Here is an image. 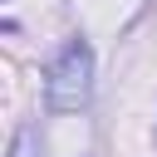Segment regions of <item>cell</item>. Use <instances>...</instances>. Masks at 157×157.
I'll list each match as a JSON object with an SVG mask.
<instances>
[{"label": "cell", "instance_id": "obj_2", "mask_svg": "<svg viewBox=\"0 0 157 157\" xmlns=\"http://www.w3.org/2000/svg\"><path fill=\"white\" fill-rule=\"evenodd\" d=\"M10 157H44V142H39V128H34V123H20V128H15Z\"/></svg>", "mask_w": 157, "mask_h": 157}, {"label": "cell", "instance_id": "obj_1", "mask_svg": "<svg viewBox=\"0 0 157 157\" xmlns=\"http://www.w3.org/2000/svg\"><path fill=\"white\" fill-rule=\"evenodd\" d=\"M44 98H49L54 113H78V108H88V98H93V49H88L83 34L64 39V49L54 54L49 78H44Z\"/></svg>", "mask_w": 157, "mask_h": 157}]
</instances>
